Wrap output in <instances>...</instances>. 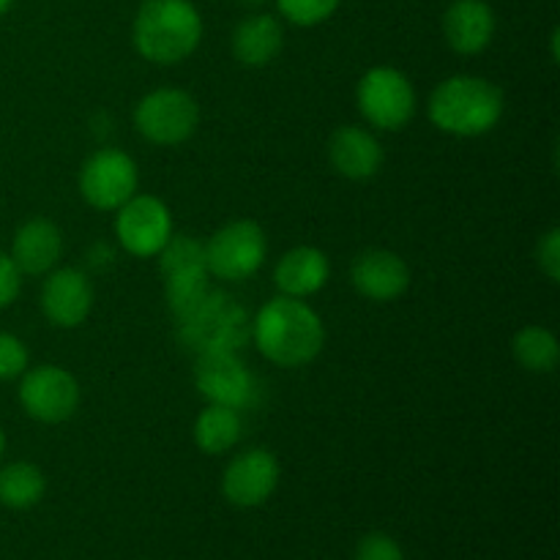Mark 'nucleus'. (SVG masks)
<instances>
[{
	"label": "nucleus",
	"mask_w": 560,
	"mask_h": 560,
	"mask_svg": "<svg viewBox=\"0 0 560 560\" xmlns=\"http://www.w3.org/2000/svg\"><path fill=\"white\" fill-rule=\"evenodd\" d=\"M252 337H255L257 350L268 361L284 366V370H293V366H304L320 355L323 345H326V328H323L320 315L310 304H304L301 299H290V295H279L257 312Z\"/></svg>",
	"instance_id": "obj_1"
},
{
	"label": "nucleus",
	"mask_w": 560,
	"mask_h": 560,
	"mask_svg": "<svg viewBox=\"0 0 560 560\" xmlns=\"http://www.w3.org/2000/svg\"><path fill=\"white\" fill-rule=\"evenodd\" d=\"M131 36L142 58L159 66H175L200 44L202 16L191 0H142Z\"/></svg>",
	"instance_id": "obj_2"
},
{
	"label": "nucleus",
	"mask_w": 560,
	"mask_h": 560,
	"mask_svg": "<svg viewBox=\"0 0 560 560\" xmlns=\"http://www.w3.org/2000/svg\"><path fill=\"white\" fill-rule=\"evenodd\" d=\"M503 93L495 82L474 74L443 80L430 98V120L454 137H479L498 126Z\"/></svg>",
	"instance_id": "obj_3"
},
{
	"label": "nucleus",
	"mask_w": 560,
	"mask_h": 560,
	"mask_svg": "<svg viewBox=\"0 0 560 560\" xmlns=\"http://www.w3.org/2000/svg\"><path fill=\"white\" fill-rule=\"evenodd\" d=\"M178 339L191 353L235 350L238 353L252 337V323L244 306L228 293L206 288L191 304L175 312Z\"/></svg>",
	"instance_id": "obj_4"
},
{
	"label": "nucleus",
	"mask_w": 560,
	"mask_h": 560,
	"mask_svg": "<svg viewBox=\"0 0 560 560\" xmlns=\"http://www.w3.org/2000/svg\"><path fill=\"white\" fill-rule=\"evenodd\" d=\"M135 126L153 145H180L200 126V107L180 88H159L137 104Z\"/></svg>",
	"instance_id": "obj_5"
},
{
	"label": "nucleus",
	"mask_w": 560,
	"mask_h": 560,
	"mask_svg": "<svg viewBox=\"0 0 560 560\" xmlns=\"http://www.w3.org/2000/svg\"><path fill=\"white\" fill-rule=\"evenodd\" d=\"M266 233L252 219L224 224L206 244L208 273L224 282H244L266 262Z\"/></svg>",
	"instance_id": "obj_6"
},
{
	"label": "nucleus",
	"mask_w": 560,
	"mask_h": 560,
	"mask_svg": "<svg viewBox=\"0 0 560 560\" xmlns=\"http://www.w3.org/2000/svg\"><path fill=\"white\" fill-rule=\"evenodd\" d=\"M355 102L361 115L372 126L386 131H397L410 124L416 113V91L408 77L392 66H377L361 77L355 88Z\"/></svg>",
	"instance_id": "obj_7"
},
{
	"label": "nucleus",
	"mask_w": 560,
	"mask_h": 560,
	"mask_svg": "<svg viewBox=\"0 0 560 560\" xmlns=\"http://www.w3.org/2000/svg\"><path fill=\"white\" fill-rule=\"evenodd\" d=\"M20 402L31 419L42 424H60L71 419L80 405V383L63 366L42 364L22 372Z\"/></svg>",
	"instance_id": "obj_8"
},
{
	"label": "nucleus",
	"mask_w": 560,
	"mask_h": 560,
	"mask_svg": "<svg viewBox=\"0 0 560 560\" xmlns=\"http://www.w3.org/2000/svg\"><path fill=\"white\" fill-rule=\"evenodd\" d=\"M137 164L129 153L102 148L80 170V191L98 211H118L137 195Z\"/></svg>",
	"instance_id": "obj_9"
},
{
	"label": "nucleus",
	"mask_w": 560,
	"mask_h": 560,
	"mask_svg": "<svg viewBox=\"0 0 560 560\" xmlns=\"http://www.w3.org/2000/svg\"><path fill=\"white\" fill-rule=\"evenodd\" d=\"M115 235L129 255L156 257L173 238L170 208L153 195H135L118 208Z\"/></svg>",
	"instance_id": "obj_10"
},
{
	"label": "nucleus",
	"mask_w": 560,
	"mask_h": 560,
	"mask_svg": "<svg viewBox=\"0 0 560 560\" xmlns=\"http://www.w3.org/2000/svg\"><path fill=\"white\" fill-rule=\"evenodd\" d=\"M156 257L164 279V295L173 312L184 310L208 288L206 244L191 235H173Z\"/></svg>",
	"instance_id": "obj_11"
},
{
	"label": "nucleus",
	"mask_w": 560,
	"mask_h": 560,
	"mask_svg": "<svg viewBox=\"0 0 560 560\" xmlns=\"http://www.w3.org/2000/svg\"><path fill=\"white\" fill-rule=\"evenodd\" d=\"M195 386L211 405L244 410L255 402V377L235 350H211L197 355Z\"/></svg>",
	"instance_id": "obj_12"
},
{
	"label": "nucleus",
	"mask_w": 560,
	"mask_h": 560,
	"mask_svg": "<svg viewBox=\"0 0 560 560\" xmlns=\"http://www.w3.org/2000/svg\"><path fill=\"white\" fill-rule=\"evenodd\" d=\"M279 463L268 448H246L224 468L222 495L238 509H257L277 492Z\"/></svg>",
	"instance_id": "obj_13"
},
{
	"label": "nucleus",
	"mask_w": 560,
	"mask_h": 560,
	"mask_svg": "<svg viewBox=\"0 0 560 560\" xmlns=\"http://www.w3.org/2000/svg\"><path fill=\"white\" fill-rule=\"evenodd\" d=\"M350 282L359 295L386 304L408 290L410 268L397 252L366 249L350 266Z\"/></svg>",
	"instance_id": "obj_14"
},
{
	"label": "nucleus",
	"mask_w": 560,
	"mask_h": 560,
	"mask_svg": "<svg viewBox=\"0 0 560 560\" xmlns=\"http://www.w3.org/2000/svg\"><path fill=\"white\" fill-rule=\"evenodd\" d=\"M93 306V288L77 268H58L42 288V310L58 328H77L85 323Z\"/></svg>",
	"instance_id": "obj_15"
},
{
	"label": "nucleus",
	"mask_w": 560,
	"mask_h": 560,
	"mask_svg": "<svg viewBox=\"0 0 560 560\" xmlns=\"http://www.w3.org/2000/svg\"><path fill=\"white\" fill-rule=\"evenodd\" d=\"M443 36L459 55H479L495 36V11L487 0H454L443 14Z\"/></svg>",
	"instance_id": "obj_16"
},
{
	"label": "nucleus",
	"mask_w": 560,
	"mask_h": 560,
	"mask_svg": "<svg viewBox=\"0 0 560 560\" xmlns=\"http://www.w3.org/2000/svg\"><path fill=\"white\" fill-rule=\"evenodd\" d=\"M60 255H63V235L58 224L49 219H31L16 230L11 241V260L20 268V273H27V277H42L52 271Z\"/></svg>",
	"instance_id": "obj_17"
},
{
	"label": "nucleus",
	"mask_w": 560,
	"mask_h": 560,
	"mask_svg": "<svg viewBox=\"0 0 560 560\" xmlns=\"http://www.w3.org/2000/svg\"><path fill=\"white\" fill-rule=\"evenodd\" d=\"M328 156L334 170L350 180H366L381 170L383 148L361 126H342L328 142Z\"/></svg>",
	"instance_id": "obj_18"
},
{
	"label": "nucleus",
	"mask_w": 560,
	"mask_h": 560,
	"mask_svg": "<svg viewBox=\"0 0 560 560\" xmlns=\"http://www.w3.org/2000/svg\"><path fill=\"white\" fill-rule=\"evenodd\" d=\"M328 277H331L328 257L315 246H295L284 252L273 268V282L282 290V295H290V299H306L317 293L326 288Z\"/></svg>",
	"instance_id": "obj_19"
},
{
	"label": "nucleus",
	"mask_w": 560,
	"mask_h": 560,
	"mask_svg": "<svg viewBox=\"0 0 560 560\" xmlns=\"http://www.w3.org/2000/svg\"><path fill=\"white\" fill-rule=\"evenodd\" d=\"M284 31L282 22L266 11L244 16L233 31V55L249 69L268 66L279 52H282Z\"/></svg>",
	"instance_id": "obj_20"
},
{
	"label": "nucleus",
	"mask_w": 560,
	"mask_h": 560,
	"mask_svg": "<svg viewBox=\"0 0 560 560\" xmlns=\"http://www.w3.org/2000/svg\"><path fill=\"white\" fill-rule=\"evenodd\" d=\"M47 492L44 474L33 463H11L0 468V506L27 512L38 506Z\"/></svg>",
	"instance_id": "obj_21"
},
{
	"label": "nucleus",
	"mask_w": 560,
	"mask_h": 560,
	"mask_svg": "<svg viewBox=\"0 0 560 560\" xmlns=\"http://www.w3.org/2000/svg\"><path fill=\"white\" fill-rule=\"evenodd\" d=\"M241 410L208 402L195 421V443L206 454H224L241 441Z\"/></svg>",
	"instance_id": "obj_22"
},
{
	"label": "nucleus",
	"mask_w": 560,
	"mask_h": 560,
	"mask_svg": "<svg viewBox=\"0 0 560 560\" xmlns=\"http://www.w3.org/2000/svg\"><path fill=\"white\" fill-rule=\"evenodd\" d=\"M512 353L523 370L536 372V375H547L558 366L560 345L558 337L545 326H525L523 331L514 337Z\"/></svg>",
	"instance_id": "obj_23"
},
{
	"label": "nucleus",
	"mask_w": 560,
	"mask_h": 560,
	"mask_svg": "<svg viewBox=\"0 0 560 560\" xmlns=\"http://www.w3.org/2000/svg\"><path fill=\"white\" fill-rule=\"evenodd\" d=\"M342 0H277L279 14L299 27H315L337 14Z\"/></svg>",
	"instance_id": "obj_24"
},
{
	"label": "nucleus",
	"mask_w": 560,
	"mask_h": 560,
	"mask_svg": "<svg viewBox=\"0 0 560 560\" xmlns=\"http://www.w3.org/2000/svg\"><path fill=\"white\" fill-rule=\"evenodd\" d=\"M27 370V348L14 334L0 331V383L14 381Z\"/></svg>",
	"instance_id": "obj_25"
},
{
	"label": "nucleus",
	"mask_w": 560,
	"mask_h": 560,
	"mask_svg": "<svg viewBox=\"0 0 560 560\" xmlns=\"http://www.w3.org/2000/svg\"><path fill=\"white\" fill-rule=\"evenodd\" d=\"M353 560H405V552L397 539L375 530V534H366L364 539L355 545Z\"/></svg>",
	"instance_id": "obj_26"
},
{
	"label": "nucleus",
	"mask_w": 560,
	"mask_h": 560,
	"mask_svg": "<svg viewBox=\"0 0 560 560\" xmlns=\"http://www.w3.org/2000/svg\"><path fill=\"white\" fill-rule=\"evenodd\" d=\"M536 262L545 271V277L550 282H558L560 279V230L552 228L547 230L545 238L536 246Z\"/></svg>",
	"instance_id": "obj_27"
},
{
	"label": "nucleus",
	"mask_w": 560,
	"mask_h": 560,
	"mask_svg": "<svg viewBox=\"0 0 560 560\" xmlns=\"http://www.w3.org/2000/svg\"><path fill=\"white\" fill-rule=\"evenodd\" d=\"M20 288H22L20 268L14 266L11 255H5V252L0 249V310L14 304L16 295H20Z\"/></svg>",
	"instance_id": "obj_28"
},
{
	"label": "nucleus",
	"mask_w": 560,
	"mask_h": 560,
	"mask_svg": "<svg viewBox=\"0 0 560 560\" xmlns=\"http://www.w3.org/2000/svg\"><path fill=\"white\" fill-rule=\"evenodd\" d=\"M11 5H14V0H0V16H5L11 11Z\"/></svg>",
	"instance_id": "obj_29"
},
{
	"label": "nucleus",
	"mask_w": 560,
	"mask_h": 560,
	"mask_svg": "<svg viewBox=\"0 0 560 560\" xmlns=\"http://www.w3.org/2000/svg\"><path fill=\"white\" fill-rule=\"evenodd\" d=\"M241 5H246V9H257V5H262L266 0H238Z\"/></svg>",
	"instance_id": "obj_30"
},
{
	"label": "nucleus",
	"mask_w": 560,
	"mask_h": 560,
	"mask_svg": "<svg viewBox=\"0 0 560 560\" xmlns=\"http://www.w3.org/2000/svg\"><path fill=\"white\" fill-rule=\"evenodd\" d=\"M3 452H5V435L3 430H0V459H3Z\"/></svg>",
	"instance_id": "obj_31"
}]
</instances>
